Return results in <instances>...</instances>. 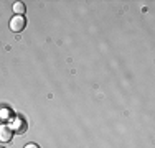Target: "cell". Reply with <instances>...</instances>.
<instances>
[{"label": "cell", "mask_w": 155, "mask_h": 148, "mask_svg": "<svg viewBox=\"0 0 155 148\" xmlns=\"http://www.w3.org/2000/svg\"><path fill=\"white\" fill-rule=\"evenodd\" d=\"M25 27H27V20L21 15H17V17H13L10 20V30H13L15 33H20Z\"/></svg>", "instance_id": "6da1fadb"}, {"label": "cell", "mask_w": 155, "mask_h": 148, "mask_svg": "<svg viewBox=\"0 0 155 148\" xmlns=\"http://www.w3.org/2000/svg\"><path fill=\"white\" fill-rule=\"evenodd\" d=\"M12 137H13L12 127H8V125H0V142L7 143L12 140Z\"/></svg>", "instance_id": "7a4b0ae2"}, {"label": "cell", "mask_w": 155, "mask_h": 148, "mask_svg": "<svg viewBox=\"0 0 155 148\" xmlns=\"http://www.w3.org/2000/svg\"><path fill=\"white\" fill-rule=\"evenodd\" d=\"M13 12H15L17 15H23L25 13V5L21 2H17L15 5H13Z\"/></svg>", "instance_id": "3957f363"}, {"label": "cell", "mask_w": 155, "mask_h": 148, "mask_svg": "<svg viewBox=\"0 0 155 148\" xmlns=\"http://www.w3.org/2000/svg\"><path fill=\"white\" fill-rule=\"evenodd\" d=\"M25 124H27V122H23V120H20V118H17V120L12 124V127H13V130H23V128H25Z\"/></svg>", "instance_id": "277c9868"}, {"label": "cell", "mask_w": 155, "mask_h": 148, "mask_svg": "<svg viewBox=\"0 0 155 148\" xmlns=\"http://www.w3.org/2000/svg\"><path fill=\"white\" fill-rule=\"evenodd\" d=\"M25 148H40V146H38V145H35V143H28V145L25 146Z\"/></svg>", "instance_id": "5b68a950"}]
</instances>
